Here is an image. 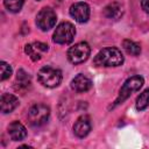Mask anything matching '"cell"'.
I'll return each instance as SVG.
<instances>
[{
	"label": "cell",
	"instance_id": "cell-16",
	"mask_svg": "<svg viewBox=\"0 0 149 149\" xmlns=\"http://www.w3.org/2000/svg\"><path fill=\"white\" fill-rule=\"evenodd\" d=\"M122 48L125 49V51L132 56H139L141 54V47L140 44L130 41V40H125L122 42Z\"/></svg>",
	"mask_w": 149,
	"mask_h": 149
},
{
	"label": "cell",
	"instance_id": "cell-1",
	"mask_svg": "<svg viewBox=\"0 0 149 149\" xmlns=\"http://www.w3.org/2000/svg\"><path fill=\"white\" fill-rule=\"evenodd\" d=\"M123 61L125 58L121 51L118 48L111 47L100 50L95 55L93 63L95 66H119L123 63Z\"/></svg>",
	"mask_w": 149,
	"mask_h": 149
},
{
	"label": "cell",
	"instance_id": "cell-17",
	"mask_svg": "<svg viewBox=\"0 0 149 149\" xmlns=\"http://www.w3.org/2000/svg\"><path fill=\"white\" fill-rule=\"evenodd\" d=\"M148 106H149V88H146L136 98V108L139 111H143Z\"/></svg>",
	"mask_w": 149,
	"mask_h": 149
},
{
	"label": "cell",
	"instance_id": "cell-15",
	"mask_svg": "<svg viewBox=\"0 0 149 149\" xmlns=\"http://www.w3.org/2000/svg\"><path fill=\"white\" fill-rule=\"evenodd\" d=\"M30 86V76L24 72V70H19L16 80H15V88L20 91H26Z\"/></svg>",
	"mask_w": 149,
	"mask_h": 149
},
{
	"label": "cell",
	"instance_id": "cell-13",
	"mask_svg": "<svg viewBox=\"0 0 149 149\" xmlns=\"http://www.w3.org/2000/svg\"><path fill=\"white\" fill-rule=\"evenodd\" d=\"M104 15L111 20H119L123 15V7L120 2L114 1L108 3L104 9Z\"/></svg>",
	"mask_w": 149,
	"mask_h": 149
},
{
	"label": "cell",
	"instance_id": "cell-9",
	"mask_svg": "<svg viewBox=\"0 0 149 149\" xmlns=\"http://www.w3.org/2000/svg\"><path fill=\"white\" fill-rule=\"evenodd\" d=\"M48 50H49L48 45H47L45 43H42V42H33V43L26 44V47H24V52H26L34 62L40 61L42 54L47 52Z\"/></svg>",
	"mask_w": 149,
	"mask_h": 149
},
{
	"label": "cell",
	"instance_id": "cell-3",
	"mask_svg": "<svg viewBox=\"0 0 149 149\" xmlns=\"http://www.w3.org/2000/svg\"><path fill=\"white\" fill-rule=\"evenodd\" d=\"M37 79L43 86L54 88L61 84L62 72H61V70L51 68V66H43L37 72Z\"/></svg>",
	"mask_w": 149,
	"mask_h": 149
},
{
	"label": "cell",
	"instance_id": "cell-20",
	"mask_svg": "<svg viewBox=\"0 0 149 149\" xmlns=\"http://www.w3.org/2000/svg\"><path fill=\"white\" fill-rule=\"evenodd\" d=\"M141 6H142V9L149 14V0H141Z\"/></svg>",
	"mask_w": 149,
	"mask_h": 149
},
{
	"label": "cell",
	"instance_id": "cell-19",
	"mask_svg": "<svg viewBox=\"0 0 149 149\" xmlns=\"http://www.w3.org/2000/svg\"><path fill=\"white\" fill-rule=\"evenodd\" d=\"M0 70H1V80H6L7 78L10 77L12 74V66L9 64H7L6 62H1L0 63Z\"/></svg>",
	"mask_w": 149,
	"mask_h": 149
},
{
	"label": "cell",
	"instance_id": "cell-11",
	"mask_svg": "<svg viewBox=\"0 0 149 149\" xmlns=\"http://www.w3.org/2000/svg\"><path fill=\"white\" fill-rule=\"evenodd\" d=\"M91 130V121L87 115H81L73 125V133L78 137H85Z\"/></svg>",
	"mask_w": 149,
	"mask_h": 149
},
{
	"label": "cell",
	"instance_id": "cell-5",
	"mask_svg": "<svg viewBox=\"0 0 149 149\" xmlns=\"http://www.w3.org/2000/svg\"><path fill=\"white\" fill-rule=\"evenodd\" d=\"M74 35H76L74 26L70 22H62L56 27L52 40L55 43L58 44H69L73 41Z\"/></svg>",
	"mask_w": 149,
	"mask_h": 149
},
{
	"label": "cell",
	"instance_id": "cell-7",
	"mask_svg": "<svg viewBox=\"0 0 149 149\" xmlns=\"http://www.w3.org/2000/svg\"><path fill=\"white\" fill-rule=\"evenodd\" d=\"M56 20L57 16L54 9H51L50 7H44L38 12L36 16V24L41 30L48 31L54 28V26L56 24Z\"/></svg>",
	"mask_w": 149,
	"mask_h": 149
},
{
	"label": "cell",
	"instance_id": "cell-12",
	"mask_svg": "<svg viewBox=\"0 0 149 149\" xmlns=\"http://www.w3.org/2000/svg\"><path fill=\"white\" fill-rule=\"evenodd\" d=\"M7 132H8V135L10 137V140H13V141H21L27 136L26 127L19 121L10 122L8 128H7Z\"/></svg>",
	"mask_w": 149,
	"mask_h": 149
},
{
	"label": "cell",
	"instance_id": "cell-2",
	"mask_svg": "<svg viewBox=\"0 0 149 149\" xmlns=\"http://www.w3.org/2000/svg\"><path fill=\"white\" fill-rule=\"evenodd\" d=\"M143 84H144V79H143L141 76H133V77L128 78V79L123 83V85L121 86L120 92H119V95H118V98L115 99L113 107L116 106V105L122 104L126 99H128V98L132 95V93L139 91V90L142 87Z\"/></svg>",
	"mask_w": 149,
	"mask_h": 149
},
{
	"label": "cell",
	"instance_id": "cell-6",
	"mask_svg": "<svg viewBox=\"0 0 149 149\" xmlns=\"http://www.w3.org/2000/svg\"><path fill=\"white\" fill-rule=\"evenodd\" d=\"M91 52V48L86 42H79L71 47L68 51V59L72 64H81L84 63Z\"/></svg>",
	"mask_w": 149,
	"mask_h": 149
},
{
	"label": "cell",
	"instance_id": "cell-8",
	"mask_svg": "<svg viewBox=\"0 0 149 149\" xmlns=\"http://www.w3.org/2000/svg\"><path fill=\"white\" fill-rule=\"evenodd\" d=\"M70 15L79 23H84L90 17V7L86 2H76L70 7Z\"/></svg>",
	"mask_w": 149,
	"mask_h": 149
},
{
	"label": "cell",
	"instance_id": "cell-18",
	"mask_svg": "<svg viewBox=\"0 0 149 149\" xmlns=\"http://www.w3.org/2000/svg\"><path fill=\"white\" fill-rule=\"evenodd\" d=\"M23 3H24V0H3L5 7L12 13L20 12L22 6H23Z\"/></svg>",
	"mask_w": 149,
	"mask_h": 149
},
{
	"label": "cell",
	"instance_id": "cell-4",
	"mask_svg": "<svg viewBox=\"0 0 149 149\" xmlns=\"http://www.w3.org/2000/svg\"><path fill=\"white\" fill-rule=\"evenodd\" d=\"M28 121L33 127H41L47 123L50 116V109L47 105L36 104L31 106L28 111Z\"/></svg>",
	"mask_w": 149,
	"mask_h": 149
},
{
	"label": "cell",
	"instance_id": "cell-14",
	"mask_svg": "<svg viewBox=\"0 0 149 149\" xmlns=\"http://www.w3.org/2000/svg\"><path fill=\"white\" fill-rule=\"evenodd\" d=\"M19 105V99L9 93H3L1 95V112L2 113H10L14 111Z\"/></svg>",
	"mask_w": 149,
	"mask_h": 149
},
{
	"label": "cell",
	"instance_id": "cell-21",
	"mask_svg": "<svg viewBox=\"0 0 149 149\" xmlns=\"http://www.w3.org/2000/svg\"><path fill=\"white\" fill-rule=\"evenodd\" d=\"M37 1H41V0H37Z\"/></svg>",
	"mask_w": 149,
	"mask_h": 149
},
{
	"label": "cell",
	"instance_id": "cell-10",
	"mask_svg": "<svg viewBox=\"0 0 149 149\" xmlns=\"http://www.w3.org/2000/svg\"><path fill=\"white\" fill-rule=\"evenodd\" d=\"M92 87V80L86 77L85 74H77L72 80H71V88L77 92V93H83L88 91Z\"/></svg>",
	"mask_w": 149,
	"mask_h": 149
}]
</instances>
